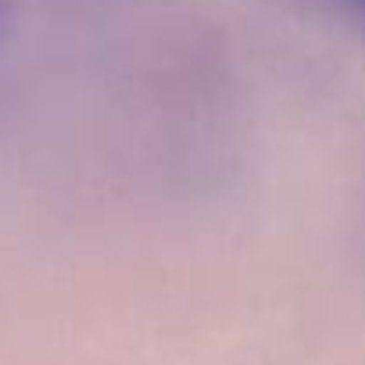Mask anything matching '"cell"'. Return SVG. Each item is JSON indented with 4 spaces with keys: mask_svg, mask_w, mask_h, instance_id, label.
Masks as SVG:
<instances>
[{
    "mask_svg": "<svg viewBox=\"0 0 365 365\" xmlns=\"http://www.w3.org/2000/svg\"><path fill=\"white\" fill-rule=\"evenodd\" d=\"M351 4H354V8H358V11L365 15V0H351Z\"/></svg>",
    "mask_w": 365,
    "mask_h": 365,
    "instance_id": "1",
    "label": "cell"
}]
</instances>
